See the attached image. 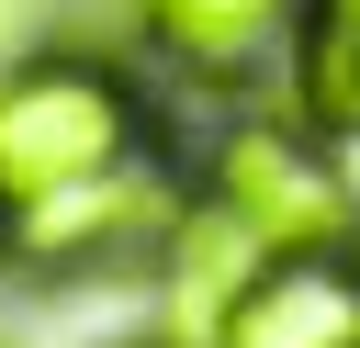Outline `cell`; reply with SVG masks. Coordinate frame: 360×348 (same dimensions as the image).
Wrapping results in <instances>:
<instances>
[{
    "mask_svg": "<svg viewBox=\"0 0 360 348\" xmlns=\"http://www.w3.org/2000/svg\"><path fill=\"white\" fill-rule=\"evenodd\" d=\"M146 157V101L112 56H34L0 79V213Z\"/></svg>",
    "mask_w": 360,
    "mask_h": 348,
    "instance_id": "cell-1",
    "label": "cell"
},
{
    "mask_svg": "<svg viewBox=\"0 0 360 348\" xmlns=\"http://www.w3.org/2000/svg\"><path fill=\"white\" fill-rule=\"evenodd\" d=\"M169 225H180L169 180H146V157H124V168H101L79 191L22 202L11 213V258L68 281V269H112V258H169Z\"/></svg>",
    "mask_w": 360,
    "mask_h": 348,
    "instance_id": "cell-2",
    "label": "cell"
},
{
    "mask_svg": "<svg viewBox=\"0 0 360 348\" xmlns=\"http://www.w3.org/2000/svg\"><path fill=\"white\" fill-rule=\"evenodd\" d=\"M214 202H225L270 258H281V247H349V180L326 168L315 123H304V135H270V123L225 135V157H214Z\"/></svg>",
    "mask_w": 360,
    "mask_h": 348,
    "instance_id": "cell-3",
    "label": "cell"
},
{
    "mask_svg": "<svg viewBox=\"0 0 360 348\" xmlns=\"http://www.w3.org/2000/svg\"><path fill=\"white\" fill-rule=\"evenodd\" d=\"M202 348H360V258L349 247H281V258H259Z\"/></svg>",
    "mask_w": 360,
    "mask_h": 348,
    "instance_id": "cell-4",
    "label": "cell"
},
{
    "mask_svg": "<svg viewBox=\"0 0 360 348\" xmlns=\"http://www.w3.org/2000/svg\"><path fill=\"white\" fill-rule=\"evenodd\" d=\"M304 0H146V34L202 79V90H236L270 67V45L292 34Z\"/></svg>",
    "mask_w": 360,
    "mask_h": 348,
    "instance_id": "cell-5",
    "label": "cell"
},
{
    "mask_svg": "<svg viewBox=\"0 0 360 348\" xmlns=\"http://www.w3.org/2000/svg\"><path fill=\"white\" fill-rule=\"evenodd\" d=\"M292 112L315 135H360V0L292 11Z\"/></svg>",
    "mask_w": 360,
    "mask_h": 348,
    "instance_id": "cell-6",
    "label": "cell"
},
{
    "mask_svg": "<svg viewBox=\"0 0 360 348\" xmlns=\"http://www.w3.org/2000/svg\"><path fill=\"white\" fill-rule=\"evenodd\" d=\"M0 22H11V0H0Z\"/></svg>",
    "mask_w": 360,
    "mask_h": 348,
    "instance_id": "cell-7",
    "label": "cell"
}]
</instances>
